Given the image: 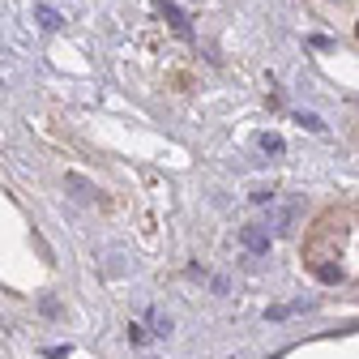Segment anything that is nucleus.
I'll return each mask as SVG.
<instances>
[{
  "label": "nucleus",
  "instance_id": "obj_7",
  "mask_svg": "<svg viewBox=\"0 0 359 359\" xmlns=\"http://www.w3.org/2000/svg\"><path fill=\"white\" fill-rule=\"evenodd\" d=\"M154 334H163V338H167V334H171V321H167V317H154Z\"/></svg>",
  "mask_w": 359,
  "mask_h": 359
},
{
  "label": "nucleus",
  "instance_id": "obj_3",
  "mask_svg": "<svg viewBox=\"0 0 359 359\" xmlns=\"http://www.w3.org/2000/svg\"><path fill=\"white\" fill-rule=\"evenodd\" d=\"M39 22H43V30H56V26H60V13L48 9V5H39Z\"/></svg>",
  "mask_w": 359,
  "mask_h": 359
},
{
  "label": "nucleus",
  "instance_id": "obj_1",
  "mask_svg": "<svg viewBox=\"0 0 359 359\" xmlns=\"http://www.w3.org/2000/svg\"><path fill=\"white\" fill-rule=\"evenodd\" d=\"M240 240H244L248 252H269V231L261 227V222H248V227L240 231Z\"/></svg>",
  "mask_w": 359,
  "mask_h": 359
},
{
  "label": "nucleus",
  "instance_id": "obj_2",
  "mask_svg": "<svg viewBox=\"0 0 359 359\" xmlns=\"http://www.w3.org/2000/svg\"><path fill=\"white\" fill-rule=\"evenodd\" d=\"M158 13H163V18L171 22V30H175L180 39H189V34H193V30H189V22H184V13H180V9L171 5V0H163V5H158Z\"/></svg>",
  "mask_w": 359,
  "mask_h": 359
},
{
  "label": "nucleus",
  "instance_id": "obj_4",
  "mask_svg": "<svg viewBox=\"0 0 359 359\" xmlns=\"http://www.w3.org/2000/svg\"><path fill=\"white\" fill-rule=\"evenodd\" d=\"M261 150H265V154H283V137H269V133H265V137H261Z\"/></svg>",
  "mask_w": 359,
  "mask_h": 359
},
{
  "label": "nucleus",
  "instance_id": "obj_5",
  "mask_svg": "<svg viewBox=\"0 0 359 359\" xmlns=\"http://www.w3.org/2000/svg\"><path fill=\"white\" fill-rule=\"evenodd\" d=\"M295 120H299V124H304V128H312V133H321V128H325V124H321V120H317V116H312V111H299V116H295Z\"/></svg>",
  "mask_w": 359,
  "mask_h": 359
},
{
  "label": "nucleus",
  "instance_id": "obj_6",
  "mask_svg": "<svg viewBox=\"0 0 359 359\" xmlns=\"http://www.w3.org/2000/svg\"><path fill=\"white\" fill-rule=\"evenodd\" d=\"M128 342H137V346L150 342V330H146V325H128Z\"/></svg>",
  "mask_w": 359,
  "mask_h": 359
}]
</instances>
